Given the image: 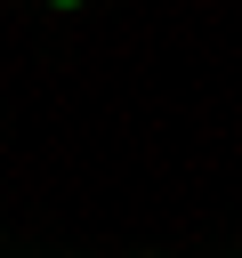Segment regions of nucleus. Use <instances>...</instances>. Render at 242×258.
<instances>
[{
	"instance_id": "1",
	"label": "nucleus",
	"mask_w": 242,
	"mask_h": 258,
	"mask_svg": "<svg viewBox=\"0 0 242 258\" xmlns=\"http://www.w3.org/2000/svg\"><path fill=\"white\" fill-rule=\"evenodd\" d=\"M48 8H81V0H48Z\"/></svg>"
}]
</instances>
